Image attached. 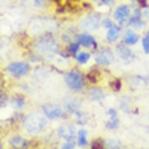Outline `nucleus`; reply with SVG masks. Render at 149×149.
<instances>
[{
	"mask_svg": "<svg viewBox=\"0 0 149 149\" xmlns=\"http://www.w3.org/2000/svg\"><path fill=\"white\" fill-rule=\"evenodd\" d=\"M47 119L49 118L45 114L42 115V114H39V113H30L29 115L24 117L22 123H23V127L27 133L37 134L39 132H42L47 126Z\"/></svg>",
	"mask_w": 149,
	"mask_h": 149,
	"instance_id": "1",
	"label": "nucleus"
},
{
	"mask_svg": "<svg viewBox=\"0 0 149 149\" xmlns=\"http://www.w3.org/2000/svg\"><path fill=\"white\" fill-rule=\"evenodd\" d=\"M37 54L39 56H53L58 52V43L53 37H41L34 45Z\"/></svg>",
	"mask_w": 149,
	"mask_h": 149,
	"instance_id": "2",
	"label": "nucleus"
},
{
	"mask_svg": "<svg viewBox=\"0 0 149 149\" xmlns=\"http://www.w3.org/2000/svg\"><path fill=\"white\" fill-rule=\"evenodd\" d=\"M86 80H87L86 76L81 72L76 71V69L68 71L67 73L64 74V81L68 86V88L71 91H73V92H80L84 88Z\"/></svg>",
	"mask_w": 149,
	"mask_h": 149,
	"instance_id": "3",
	"label": "nucleus"
},
{
	"mask_svg": "<svg viewBox=\"0 0 149 149\" xmlns=\"http://www.w3.org/2000/svg\"><path fill=\"white\" fill-rule=\"evenodd\" d=\"M31 67L29 63H23V61H14V63L8 64L6 71L11 74L14 79H20L26 76V74L30 72Z\"/></svg>",
	"mask_w": 149,
	"mask_h": 149,
	"instance_id": "4",
	"label": "nucleus"
},
{
	"mask_svg": "<svg viewBox=\"0 0 149 149\" xmlns=\"http://www.w3.org/2000/svg\"><path fill=\"white\" fill-rule=\"evenodd\" d=\"M42 113L49 119H61V118H65L64 109L61 106H58V104H54V103H45V104H42Z\"/></svg>",
	"mask_w": 149,
	"mask_h": 149,
	"instance_id": "5",
	"label": "nucleus"
},
{
	"mask_svg": "<svg viewBox=\"0 0 149 149\" xmlns=\"http://www.w3.org/2000/svg\"><path fill=\"white\" fill-rule=\"evenodd\" d=\"M100 26H102V20H100L99 14L88 15L80 20V29H81L83 31H92V30L99 29Z\"/></svg>",
	"mask_w": 149,
	"mask_h": 149,
	"instance_id": "6",
	"label": "nucleus"
},
{
	"mask_svg": "<svg viewBox=\"0 0 149 149\" xmlns=\"http://www.w3.org/2000/svg\"><path fill=\"white\" fill-rule=\"evenodd\" d=\"M95 63L98 65H102V67H109L110 64L114 63L115 60V54L109 49V47H103L95 54Z\"/></svg>",
	"mask_w": 149,
	"mask_h": 149,
	"instance_id": "7",
	"label": "nucleus"
},
{
	"mask_svg": "<svg viewBox=\"0 0 149 149\" xmlns=\"http://www.w3.org/2000/svg\"><path fill=\"white\" fill-rule=\"evenodd\" d=\"M130 15H132V11H130V7L126 6V4H122L114 11L113 18L115 19V22L119 23V26H125V24H129V19Z\"/></svg>",
	"mask_w": 149,
	"mask_h": 149,
	"instance_id": "8",
	"label": "nucleus"
},
{
	"mask_svg": "<svg viewBox=\"0 0 149 149\" xmlns=\"http://www.w3.org/2000/svg\"><path fill=\"white\" fill-rule=\"evenodd\" d=\"M74 38H76V42L80 43V46L88 47V49H94V50L98 49V42H96L95 37L91 36V34H88V33H80V34H76Z\"/></svg>",
	"mask_w": 149,
	"mask_h": 149,
	"instance_id": "9",
	"label": "nucleus"
},
{
	"mask_svg": "<svg viewBox=\"0 0 149 149\" xmlns=\"http://www.w3.org/2000/svg\"><path fill=\"white\" fill-rule=\"evenodd\" d=\"M57 134L60 138L67 141V140H73L76 136V130H74V126L72 123H64L57 129Z\"/></svg>",
	"mask_w": 149,
	"mask_h": 149,
	"instance_id": "10",
	"label": "nucleus"
},
{
	"mask_svg": "<svg viewBox=\"0 0 149 149\" xmlns=\"http://www.w3.org/2000/svg\"><path fill=\"white\" fill-rule=\"evenodd\" d=\"M117 54L119 56V58L122 61H132L134 58V53L130 50V47H127V45H125V43L117 45Z\"/></svg>",
	"mask_w": 149,
	"mask_h": 149,
	"instance_id": "11",
	"label": "nucleus"
},
{
	"mask_svg": "<svg viewBox=\"0 0 149 149\" xmlns=\"http://www.w3.org/2000/svg\"><path fill=\"white\" fill-rule=\"evenodd\" d=\"M8 145L12 146V148H29V146H30V141H27V140H24L23 137L15 134V136L10 137Z\"/></svg>",
	"mask_w": 149,
	"mask_h": 149,
	"instance_id": "12",
	"label": "nucleus"
},
{
	"mask_svg": "<svg viewBox=\"0 0 149 149\" xmlns=\"http://www.w3.org/2000/svg\"><path fill=\"white\" fill-rule=\"evenodd\" d=\"M80 104L81 102L76 98H67L65 102H64V106L67 109V111L69 114H76L79 110H80Z\"/></svg>",
	"mask_w": 149,
	"mask_h": 149,
	"instance_id": "13",
	"label": "nucleus"
},
{
	"mask_svg": "<svg viewBox=\"0 0 149 149\" xmlns=\"http://www.w3.org/2000/svg\"><path fill=\"white\" fill-rule=\"evenodd\" d=\"M121 37V26H115L107 29V34H106V41L110 43H115Z\"/></svg>",
	"mask_w": 149,
	"mask_h": 149,
	"instance_id": "14",
	"label": "nucleus"
},
{
	"mask_svg": "<svg viewBox=\"0 0 149 149\" xmlns=\"http://www.w3.org/2000/svg\"><path fill=\"white\" fill-rule=\"evenodd\" d=\"M140 41V37H138L137 33L132 31V30H126L125 34H123V43L127 45V46H133V45H137V42Z\"/></svg>",
	"mask_w": 149,
	"mask_h": 149,
	"instance_id": "15",
	"label": "nucleus"
},
{
	"mask_svg": "<svg viewBox=\"0 0 149 149\" xmlns=\"http://www.w3.org/2000/svg\"><path fill=\"white\" fill-rule=\"evenodd\" d=\"M87 98L92 102H100L104 98V92L100 88H90L87 91Z\"/></svg>",
	"mask_w": 149,
	"mask_h": 149,
	"instance_id": "16",
	"label": "nucleus"
},
{
	"mask_svg": "<svg viewBox=\"0 0 149 149\" xmlns=\"http://www.w3.org/2000/svg\"><path fill=\"white\" fill-rule=\"evenodd\" d=\"M11 104L14 106L15 110L20 111L24 106H26V99H24L22 95H15V96L11 99Z\"/></svg>",
	"mask_w": 149,
	"mask_h": 149,
	"instance_id": "17",
	"label": "nucleus"
},
{
	"mask_svg": "<svg viewBox=\"0 0 149 149\" xmlns=\"http://www.w3.org/2000/svg\"><path fill=\"white\" fill-rule=\"evenodd\" d=\"M77 145L80 148H87L88 146V140H87V132L84 129L79 130L77 132Z\"/></svg>",
	"mask_w": 149,
	"mask_h": 149,
	"instance_id": "18",
	"label": "nucleus"
},
{
	"mask_svg": "<svg viewBox=\"0 0 149 149\" xmlns=\"http://www.w3.org/2000/svg\"><path fill=\"white\" fill-rule=\"evenodd\" d=\"M86 79L91 84H96L99 81V71L98 68H91V71L86 74Z\"/></svg>",
	"mask_w": 149,
	"mask_h": 149,
	"instance_id": "19",
	"label": "nucleus"
},
{
	"mask_svg": "<svg viewBox=\"0 0 149 149\" xmlns=\"http://www.w3.org/2000/svg\"><path fill=\"white\" fill-rule=\"evenodd\" d=\"M74 58H76V61H77L79 64L84 65V64H87L88 61H90L91 54L90 53H87V52H79L77 54L74 56Z\"/></svg>",
	"mask_w": 149,
	"mask_h": 149,
	"instance_id": "20",
	"label": "nucleus"
},
{
	"mask_svg": "<svg viewBox=\"0 0 149 149\" xmlns=\"http://www.w3.org/2000/svg\"><path fill=\"white\" fill-rule=\"evenodd\" d=\"M74 115H76V122H77V125H87V122L90 119V117H88V114H87L86 111L79 110Z\"/></svg>",
	"mask_w": 149,
	"mask_h": 149,
	"instance_id": "21",
	"label": "nucleus"
},
{
	"mask_svg": "<svg viewBox=\"0 0 149 149\" xmlns=\"http://www.w3.org/2000/svg\"><path fill=\"white\" fill-rule=\"evenodd\" d=\"M67 50H68V53H69L72 57H74V56L79 53V50H80V43L79 42H71L69 45H68Z\"/></svg>",
	"mask_w": 149,
	"mask_h": 149,
	"instance_id": "22",
	"label": "nucleus"
},
{
	"mask_svg": "<svg viewBox=\"0 0 149 149\" xmlns=\"http://www.w3.org/2000/svg\"><path fill=\"white\" fill-rule=\"evenodd\" d=\"M106 129H109V130H117L118 127H119V119H118L117 117H114V118H111L110 121H107L106 122Z\"/></svg>",
	"mask_w": 149,
	"mask_h": 149,
	"instance_id": "23",
	"label": "nucleus"
},
{
	"mask_svg": "<svg viewBox=\"0 0 149 149\" xmlns=\"http://www.w3.org/2000/svg\"><path fill=\"white\" fill-rule=\"evenodd\" d=\"M110 88H111V91H114V92L121 91V88H122L121 79H113V80L110 81Z\"/></svg>",
	"mask_w": 149,
	"mask_h": 149,
	"instance_id": "24",
	"label": "nucleus"
},
{
	"mask_svg": "<svg viewBox=\"0 0 149 149\" xmlns=\"http://www.w3.org/2000/svg\"><path fill=\"white\" fill-rule=\"evenodd\" d=\"M92 148L94 149H103L104 146H106V141L103 140V138H96V140H94L92 141Z\"/></svg>",
	"mask_w": 149,
	"mask_h": 149,
	"instance_id": "25",
	"label": "nucleus"
},
{
	"mask_svg": "<svg viewBox=\"0 0 149 149\" xmlns=\"http://www.w3.org/2000/svg\"><path fill=\"white\" fill-rule=\"evenodd\" d=\"M76 145H77V142H74L73 140H67V141L61 145V148L63 149H73Z\"/></svg>",
	"mask_w": 149,
	"mask_h": 149,
	"instance_id": "26",
	"label": "nucleus"
},
{
	"mask_svg": "<svg viewBox=\"0 0 149 149\" xmlns=\"http://www.w3.org/2000/svg\"><path fill=\"white\" fill-rule=\"evenodd\" d=\"M7 100H8L7 94H6V92H3V91H0V109L7 104Z\"/></svg>",
	"mask_w": 149,
	"mask_h": 149,
	"instance_id": "27",
	"label": "nucleus"
},
{
	"mask_svg": "<svg viewBox=\"0 0 149 149\" xmlns=\"http://www.w3.org/2000/svg\"><path fill=\"white\" fill-rule=\"evenodd\" d=\"M114 26V22L110 19V18H104V19H102V27L104 29H110Z\"/></svg>",
	"mask_w": 149,
	"mask_h": 149,
	"instance_id": "28",
	"label": "nucleus"
},
{
	"mask_svg": "<svg viewBox=\"0 0 149 149\" xmlns=\"http://www.w3.org/2000/svg\"><path fill=\"white\" fill-rule=\"evenodd\" d=\"M142 49L146 54H149V38L148 37H144L142 38Z\"/></svg>",
	"mask_w": 149,
	"mask_h": 149,
	"instance_id": "29",
	"label": "nucleus"
},
{
	"mask_svg": "<svg viewBox=\"0 0 149 149\" xmlns=\"http://www.w3.org/2000/svg\"><path fill=\"white\" fill-rule=\"evenodd\" d=\"M34 4H36V7L43 8L46 6V0H34Z\"/></svg>",
	"mask_w": 149,
	"mask_h": 149,
	"instance_id": "30",
	"label": "nucleus"
},
{
	"mask_svg": "<svg viewBox=\"0 0 149 149\" xmlns=\"http://www.w3.org/2000/svg\"><path fill=\"white\" fill-rule=\"evenodd\" d=\"M114 3H115V0H100V4L102 6H107V7L113 6Z\"/></svg>",
	"mask_w": 149,
	"mask_h": 149,
	"instance_id": "31",
	"label": "nucleus"
},
{
	"mask_svg": "<svg viewBox=\"0 0 149 149\" xmlns=\"http://www.w3.org/2000/svg\"><path fill=\"white\" fill-rule=\"evenodd\" d=\"M107 115L111 118L117 117V110H115V109H109V110H107Z\"/></svg>",
	"mask_w": 149,
	"mask_h": 149,
	"instance_id": "32",
	"label": "nucleus"
},
{
	"mask_svg": "<svg viewBox=\"0 0 149 149\" xmlns=\"http://www.w3.org/2000/svg\"><path fill=\"white\" fill-rule=\"evenodd\" d=\"M142 16L145 18V20H149V6L144 8V11H142Z\"/></svg>",
	"mask_w": 149,
	"mask_h": 149,
	"instance_id": "33",
	"label": "nucleus"
},
{
	"mask_svg": "<svg viewBox=\"0 0 149 149\" xmlns=\"http://www.w3.org/2000/svg\"><path fill=\"white\" fill-rule=\"evenodd\" d=\"M137 4H140L142 8H145V7H148L149 6V1L148 0H137Z\"/></svg>",
	"mask_w": 149,
	"mask_h": 149,
	"instance_id": "34",
	"label": "nucleus"
},
{
	"mask_svg": "<svg viewBox=\"0 0 149 149\" xmlns=\"http://www.w3.org/2000/svg\"><path fill=\"white\" fill-rule=\"evenodd\" d=\"M63 41H65V42L71 43L72 42V38H69V36H63Z\"/></svg>",
	"mask_w": 149,
	"mask_h": 149,
	"instance_id": "35",
	"label": "nucleus"
},
{
	"mask_svg": "<svg viewBox=\"0 0 149 149\" xmlns=\"http://www.w3.org/2000/svg\"><path fill=\"white\" fill-rule=\"evenodd\" d=\"M53 3H56V6H61V0H52Z\"/></svg>",
	"mask_w": 149,
	"mask_h": 149,
	"instance_id": "36",
	"label": "nucleus"
},
{
	"mask_svg": "<svg viewBox=\"0 0 149 149\" xmlns=\"http://www.w3.org/2000/svg\"><path fill=\"white\" fill-rule=\"evenodd\" d=\"M145 37H148V38H149V30L146 31V36H145Z\"/></svg>",
	"mask_w": 149,
	"mask_h": 149,
	"instance_id": "37",
	"label": "nucleus"
}]
</instances>
